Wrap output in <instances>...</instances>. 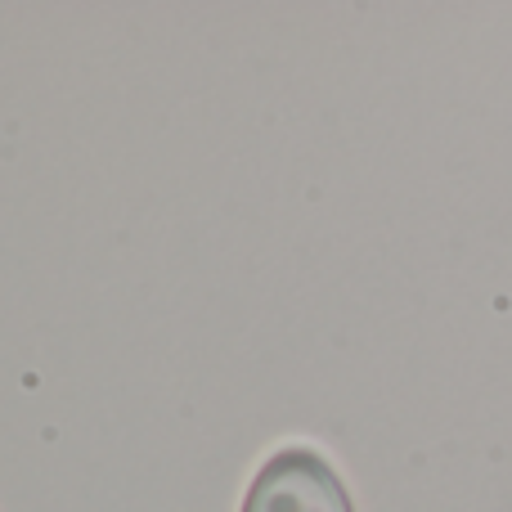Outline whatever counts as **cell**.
<instances>
[{
    "label": "cell",
    "mask_w": 512,
    "mask_h": 512,
    "mask_svg": "<svg viewBox=\"0 0 512 512\" xmlns=\"http://www.w3.org/2000/svg\"><path fill=\"white\" fill-rule=\"evenodd\" d=\"M243 512H355L342 477L315 450H279L256 472Z\"/></svg>",
    "instance_id": "cell-1"
}]
</instances>
